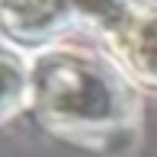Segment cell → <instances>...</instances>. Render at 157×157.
<instances>
[{
	"mask_svg": "<svg viewBox=\"0 0 157 157\" xmlns=\"http://www.w3.org/2000/svg\"><path fill=\"white\" fill-rule=\"evenodd\" d=\"M29 103L48 128L90 147L138 122V96L122 67L87 48H42L29 58Z\"/></svg>",
	"mask_w": 157,
	"mask_h": 157,
	"instance_id": "6da1fadb",
	"label": "cell"
},
{
	"mask_svg": "<svg viewBox=\"0 0 157 157\" xmlns=\"http://www.w3.org/2000/svg\"><path fill=\"white\" fill-rule=\"evenodd\" d=\"M74 26L67 0H0V35L13 48H52Z\"/></svg>",
	"mask_w": 157,
	"mask_h": 157,
	"instance_id": "7a4b0ae2",
	"label": "cell"
},
{
	"mask_svg": "<svg viewBox=\"0 0 157 157\" xmlns=\"http://www.w3.org/2000/svg\"><path fill=\"white\" fill-rule=\"evenodd\" d=\"M128 80L157 90V3L141 0L125 29L109 42Z\"/></svg>",
	"mask_w": 157,
	"mask_h": 157,
	"instance_id": "3957f363",
	"label": "cell"
},
{
	"mask_svg": "<svg viewBox=\"0 0 157 157\" xmlns=\"http://www.w3.org/2000/svg\"><path fill=\"white\" fill-rule=\"evenodd\" d=\"M74 10L77 23H87L93 32H99L109 45L119 32L125 29V23L132 19V13L138 10L141 0H67Z\"/></svg>",
	"mask_w": 157,
	"mask_h": 157,
	"instance_id": "277c9868",
	"label": "cell"
},
{
	"mask_svg": "<svg viewBox=\"0 0 157 157\" xmlns=\"http://www.w3.org/2000/svg\"><path fill=\"white\" fill-rule=\"evenodd\" d=\"M26 99H29V61L10 48H0V119L13 116Z\"/></svg>",
	"mask_w": 157,
	"mask_h": 157,
	"instance_id": "5b68a950",
	"label": "cell"
}]
</instances>
